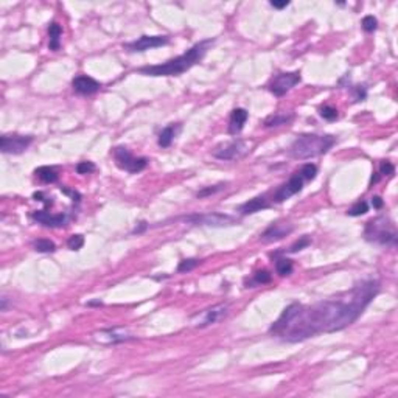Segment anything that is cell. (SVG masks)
Listing matches in <instances>:
<instances>
[{
	"instance_id": "obj_1",
	"label": "cell",
	"mask_w": 398,
	"mask_h": 398,
	"mask_svg": "<svg viewBox=\"0 0 398 398\" xmlns=\"http://www.w3.org/2000/svg\"><path fill=\"white\" fill-rule=\"evenodd\" d=\"M380 291V282L365 280L338 297L314 305L291 304L271 325L269 333L283 342H302L321 333H334L358 321Z\"/></svg>"
},
{
	"instance_id": "obj_2",
	"label": "cell",
	"mask_w": 398,
	"mask_h": 398,
	"mask_svg": "<svg viewBox=\"0 0 398 398\" xmlns=\"http://www.w3.org/2000/svg\"><path fill=\"white\" fill-rule=\"evenodd\" d=\"M213 44V39H207V41H201L195 44L192 49L187 50L184 54H181L178 58H173L170 61L163 62V64L157 66H146L139 69V73L146 75V76H179L184 72L190 70L195 64L201 61L209 47Z\"/></svg>"
},
{
	"instance_id": "obj_3",
	"label": "cell",
	"mask_w": 398,
	"mask_h": 398,
	"mask_svg": "<svg viewBox=\"0 0 398 398\" xmlns=\"http://www.w3.org/2000/svg\"><path fill=\"white\" fill-rule=\"evenodd\" d=\"M336 137L333 135H319V134H304L292 142L288 149V154L296 161H307L317 156H322L334 146Z\"/></svg>"
},
{
	"instance_id": "obj_4",
	"label": "cell",
	"mask_w": 398,
	"mask_h": 398,
	"mask_svg": "<svg viewBox=\"0 0 398 398\" xmlns=\"http://www.w3.org/2000/svg\"><path fill=\"white\" fill-rule=\"evenodd\" d=\"M365 240L378 244H397V232L386 218L378 217L370 219L364 229Z\"/></svg>"
},
{
	"instance_id": "obj_5",
	"label": "cell",
	"mask_w": 398,
	"mask_h": 398,
	"mask_svg": "<svg viewBox=\"0 0 398 398\" xmlns=\"http://www.w3.org/2000/svg\"><path fill=\"white\" fill-rule=\"evenodd\" d=\"M112 156H114V161H115V165L118 166L120 170H125L128 173H139L142 170L146 168L148 165V159L146 157H135L129 153L128 148L125 146H117L112 149Z\"/></svg>"
},
{
	"instance_id": "obj_6",
	"label": "cell",
	"mask_w": 398,
	"mask_h": 398,
	"mask_svg": "<svg viewBox=\"0 0 398 398\" xmlns=\"http://www.w3.org/2000/svg\"><path fill=\"white\" fill-rule=\"evenodd\" d=\"M185 222H192L196 226H212V227H222L235 224V218L224 213H196L184 218Z\"/></svg>"
},
{
	"instance_id": "obj_7",
	"label": "cell",
	"mask_w": 398,
	"mask_h": 398,
	"mask_svg": "<svg viewBox=\"0 0 398 398\" xmlns=\"http://www.w3.org/2000/svg\"><path fill=\"white\" fill-rule=\"evenodd\" d=\"M249 145L244 140H234L226 145L218 146L213 151V156L219 161H238L249 153Z\"/></svg>"
},
{
	"instance_id": "obj_8",
	"label": "cell",
	"mask_w": 398,
	"mask_h": 398,
	"mask_svg": "<svg viewBox=\"0 0 398 398\" xmlns=\"http://www.w3.org/2000/svg\"><path fill=\"white\" fill-rule=\"evenodd\" d=\"M300 72H286V73H278L269 84L271 93L275 97H283L286 92H289L296 84L300 83Z\"/></svg>"
},
{
	"instance_id": "obj_9",
	"label": "cell",
	"mask_w": 398,
	"mask_h": 398,
	"mask_svg": "<svg viewBox=\"0 0 398 398\" xmlns=\"http://www.w3.org/2000/svg\"><path fill=\"white\" fill-rule=\"evenodd\" d=\"M31 142H33V137L31 135H19V134H13V135H2L0 137V149L5 154H22L25 151Z\"/></svg>"
},
{
	"instance_id": "obj_10",
	"label": "cell",
	"mask_w": 398,
	"mask_h": 398,
	"mask_svg": "<svg viewBox=\"0 0 398 398\" xmlns=\"http://www.w3.org/2000/svg\"><path fill=\"white\" fill-rule=\"evenodd\" d=\"M170 39L166 36H142L137 41H132L125 45V49L128 52L137 53V52H146L149 49H156V47H162L168 44Z\"/></svg>"
},
{
	"instance_id": "obj_11",
	"label": "cell",
	"mask_w": 398,
	"mask_h": 398,
	"mask_svg": "<svg viewBox=\"0 0 398 398\" xmlns=\"http://www.w3.org/2000/svg\"><path fill=\"white\" fill-rule=\"evenodd\" d=\"M304 182L305 181L302 179L300 174L296 173L288 182H285V184L274 193V202H283V201H286V199H289L291 196L300 193L302 188H304Z\"/></svg>"
},
{
	"instance_id": "obj_12",
	"label": "cell",
	"mask_w": 398,
	"mask_h": 398,
	"mask_svg": "<svg viewBox=\"0 0 398 398\" xmlns=\"http://www.w3.org/2000/svg\"><path fill=\"white\" fill-rule=\"evenodd\" d=\"M31 218L35 221H37L39 224H42L45 227H61L66 226L69 217L66 213H59V215H50L49 212L45 210H37L31 213Z\"/></svg>"
},
{
	"instance_id": "obj_13",
	"label": "cell",
	"mask_w": 398,
	"mask_h": 398,
	"mask_svg": "<svg viewBox=\"0 0 398 398\" xmlns=\"http://www.w3.org/2000/svg\"><path fill=\"white\" fill-rule=\"evenodd\" d=\"M292 232V226L289 224H283V222H272L265 232L263 235H261V240L263 241H278V240H282V238H285L286 235H289Z\"/></svg>"
},
{
	"instance_id": "obj_14",
	"label": "cell",
	"mask_w": 398,
	"mask_h": 398,
	"mask_svg": "<svg viewBox=\"0 0 398 398\" xmlns=\"http://www.w3.org/2000/svg\"><path fill=\"white\" fill-rule=\"evenodd\" d=\"M72 86H73V90L78 92L79 95H90V93H95L97 90H100L101 84L97 81V79H93L90 76H76L73 81H72Z\"/></svg>"
},
{
	"instance_id": "obj_15",
	"label": "cell",
	"mask_w": 398,
	"mask_h": 398,
	"mask_svg": "<svg viewBox=\"0 0 398 398\" xmlns=\"http://www.w3.org/2000/svg\"><path fill=\"white\" fill-rule=\"evenodd\" d=\"M248 110L243 109V108H236L232 110V114H230V122H229V134L230 135H236L240 134L244 128L246 122H248Z\"/></svg>"
},
{
	"instance_id": "obj_16",
	"label": "cell",
	"mask_w": 398,
	"mask_h": 398,
	"mask_svg": "<svg viewBox=\"0 0 398 398\" xmlns=\"http://www.w3.org/2000/svg\"><path fill=\"white\" fill-rule=\"evenodd\" d=\"M227 314V305H217L212 307L209 309H205L201 316V321H199L196 325L198 327H207V325H212L215 322H218L219 319H222Z\"/></svg>"
},
{
	"instance_id": "obj_17",
	"label": "cell",
	"mask_w": 398,
	"mask_h": 398,
	"mask_svg": "<svg viewBox=\"0 0 398 398\" xmlns=\"http://www.w3.org/2000/svg\"><path fill=\"white\" fill-rule=\"evenodd\" d=\"M269 205L271 204L265 196H255L238 207V212H240L241 215H252V213L261 212L265 209H269Z\"/></svg>"
},
{
	"instance_id": "obj_18",
	"label": "cell",
	"mask_w": 398,
	"mask_h": 398,
	"mask_svg": "<svg viewBox=\"0 0 398 398\" xmlns=\"http://www.w3.org/2000/svg\"><path fill=\"white\" fill-rule=\"evenodd\" d=\"M61 35H62V28H61L59 23H56V22L50 23V27H49V36H50L49 47H50V50H53V52L59 50V45H61Z\"/></svg>"
},
{
	"instance_id": "obj_19",
	"label": "cell",
	"mask_w": 398,
	"mask_h": 398,
	"mask_svg": "<svg viewBox=\"0 0 398 398\" xmlns=\"http://www.w3.org/2000/svg\"><path fill=\"white\" fill-rule=\"evenodd\" d=\"M174 137H176V126H174V125L166 126V128H163L161 131V134H159V140H157L159 146L168 148L171 143H173Z\"/></svg>"
},
{
	"instance_id": "obj_20",
	"label": "cell",
	"mask_w": 398,
	"mask_h": 398,
	"mask_svg": "<svg viewBox=\"0 0 398 398\" xmlns=\"http://www.w3.org/2000/svg\"><path fill=\"white\" fill-rule=\"evenodd\" d=\"M35 174L45 184H53V182L58 181V173L54 171V168H50V166H39Z\"/></svg>"
},
{
	"instance_id": "obj_21",
	"label": "cell",
	"mask_w": 398,
	"mask_h": 398,
	"mask_svg": "<svg viewBox=\"0 0 398 398\" xmlns=\"http://www.w3.org/2000/svg\"><path fill=\"white\" fill-rule=\"evenodd\" d=\"M294 115H286V114H275L271 115L265 120V126L266 128H272V126H280V125H288L292 122Z\"/></svg>"
},
{
	"instance_id": "obj_22",
	"label": "cell",
	"mask_w": 398,
	"mask_h": 398,
	"mask_svg": "<svg viewBox=\"0 0 398 398\" xmlns=\"http://www.w3.org/2000/svg\"><path fill=\"white\" fill-rule=\"evenodd\" d=\"M275 271L278 275H289L292 272V261L289 258H278L275 261Z\"/></svg>"
},
{
	"instance_id": "obj_23",
	"label": "cell",
	"mask_w": 398,
	"mask_h": 398,
	"mask_svg": "<svg viewBox=\"0 0 398 398\" xmlns=\"http://www.w3.org/2000/svg\"><path fill=\"white\" fill-rule=\"evenodd\" d=\"M33 248H35V251L42 252V253H49V252L56 251V246H54V243L50 241V240H45V238H39V240H36L33 243Z\"/></svg>"
},
{
	"instance_id": "obj_24",
	"label": "cell",
	"mask_w": 398,
	"mask_h": 398,
	"mask_svg": "<svg viewBox=\"0 0 398 398\" xmlns=\"http://www.w3.org/2000/svg\"><path fill=\"white\" fill-rule=\"evenodd\" d=\"M367 212H369V204L365 201H358L356 204L350 207L347 215H350V217H361V215L367 213Z\"/></svg>"
},
{
	"instance_id": "obj_25",
	"label": "cell",
	"mask_w": 398,
	"mask_h": 398,
	"mask_svg": "<svg viewBox=\"0 0 398 398\" xmlns=\"http://www.w3.org/2000/svg\"><path fill=\"white\" fill-rule=\"evenodd\" d=\"M299 174H300L304 181H313L316 178V174H317V166L314 163H305L300 168Z\"/></svg>"
},
{
	"instance_id": "obj_26",
	"label": "cell",
	"mask_w": 398,
	"mask_h": 398,
	"mask_svg": "<svg viewBox=\"0 0 398 398\" xmlns=\"http://www.w3.org/2000/svg\"><path fill=\"white\" fill-rule=\"evenodd\" d=\"M103 333L108 334V342H123V341L132 339L131 334H125V333H120V334H118L117 330H105Z\"/></svg>"
},
{
	"instance_id": "obj_27",
	"label": "cell",
	"mask_w": 398,
	"mask_h": 398,
	"mask_svg": "<svg viewBox=\"0 0 398 398\" xmlns=\"http://www.w3.org/2000/svg\"><path fill=\"white\" fill-rule=\"evenodd\" d=\"M272 280V274L269 272L266 269H261V271H257L255 274H253V282L257 285H266Z\"/></svg>"
},
{
	"instance_id": "obj_28",
	"label": "cell",
	"mask_w": 398,
	"mask_h": 398,
	"mask_svg": "<svg viewBox=\"0 0 398 398\" xmlns=\"http://www.w3.org/2000/svg\"><path fill=\"white\" fill-rule=\"evenodd\" d=\"M201 261L196 260V258H187V260H182L179 266H178V271L179 272H190V271H193Z\"/></svg>"
},
{
	"instance_id": "obj_29",
	"label": "cell",
	"mask_w": 398,
	"mask_h": 398,
	"mask_svg": "<svg viewBox=\"0 0 398 398\" xmlns=\"http://www.w3.org/2000/svg\"><path fill=\"white\" fill-rule=\"evenodd\" d=\"M319 114H321V117L324 118V120H328V122H334L339 115L338 109L333 108V106H324Z\"/></svg>"
},
{
	"instance_id": "obj_30",
	"label": "cell",
	"mask_w": 398,
	"mask_h": 398,
	"mask_svg": "<svg viewBox=\"0 0 398 398\" xmlns=\"http://www.w3.org/2000/svg\"><path fill=\"white\" fill-rule=\"evenodd\" d=\"M67 246L70 251H79L84 246V236L83 235H72L67 240Z\"/></svg>"
},
{
	"instance_id": "obj_31",
	"label": "cell",
	"mask_w": 398,
	"mask_h": 398,
	"mask_svg": "<svg viewBox=\"0 0 398 398\" xmlns=\"http://www.w3.org/2000/svg\"><path fill=\"white\" fill-rule=\"evenodd\" d=\"M311 244V238L309 236H302L300 240H297L296 243H294L291 248H289V252L291 253H296V252H299V251H302V249H305V248H308V246Z\"/></svg>"
},
{
	"instance_id": "obj_32",
	"label": "cell",
	"mask_w": 398,
	"mask_h": 398,
	"mask_svg": "<svg viewBox=\"0 0 398 398\" xmlns=\"http://www.w3.org/2000/svg\"><path fill=\"white\" fill-rule=\"evenodd\" d=\"M378 27V20L377 18H373V16H365L362 19V28L364 31H367V33H372V31H375Z\"/></svg>"
},
{
	"instance_id": "obj_33",
	"label": "cell",
	"mask_w": 398,
	"mask_h": 398,
	"mask_svg": "<svg viewBox=\"0 0 398 398\" xmlns=\"http://www.w3.org/2000/svg\"><path fill=\"white\" fill-rule=\"evenodd\" d=\"M222 188H226V184H218V185H213V187H209V188H202L201 192L196 193V196L198 198H205V196H209V195H215V193L221 192Z\"/></svg>"
},
{
	"instance_id": "obj_34",
	"label": "cell",
	"mask_w": 398,
	"mask_h": 398,
	"mask_svg": "<svg viewBox=\"0 0 398 398\" xmlns=\"http://www.w3.org/2000/svg\"><path fill=\"white\" fill-rule=\"evenodd\" d=\"M394 173H395V166L389 161H383L380 163V174H381V176H392Z\"/></svg>"
},
{
	"instance_id": "obj_35",
	"label": "cell",
	"mask_w": 398,
	"mask_h": 398,
	"mask_svg": "<svg viewBox=\"0 0 398 398\" xmlns=\"http://www.w3.org/2000/svg\"><path fill=\"white\" fill-rule=\"evenodd\" d=\"M76 171L79 174H89L92 171H95V165L89 161H84V162H79L76 165Z\"/></svg>"
},
{
	"instance_id": "obj_36",
	"label": "cell",
	"mask_w": 398,
	"mask_h": 398,
	"mask_svg": "<svg viewBox=\"0 0 398 398\" xmlns=\"http://www.w3.org/2000/svg\"><path fill=\"white\" fill-rule=\"evenodd\" d=\"M353 97L356 101H362L365 98V95H367V90H365V87L364 86H356L353 87Z\"/></svg>"
},
{
	"instance_id": "obj_37",
	"label": "cell",
	"mask_w": 398,
	"mask_h": 398,
	"mask_svg": "<svg viewBox=\"0 0 398 398\" xmlns=\"http://www.w3.org/2000/svg\"><path fill=\"white\" fill-rule=\"evenodd\" d=\"M383 199H381L380 196H373L372 198V205H373V209H381L383 207Z\"/></svg>"
},
{
	"instance_id": "obj_38",
	"label": "cell",
	"mask_w": 398,
	"mask_h": 398,
	"mask_svg": "<svg viewBox=\"0 0 398 398\" xmlns=\"http://www.w3.org/2000/svg\"><path fill=\"white\" fill-rule=\"evenodd\" d=\"M271 5H272L274 8H278V10H282V8H286V6H288L289 2H288V0H285V2H274V0H272V2H271Z\"/></svg>"
},
{
	"instance_id": "obj_39",
	"label": "cell",
	"mask_w": 398,
	"mask_h": 398,
	"mask_svg": "<svg viewBox=\"0 0 398 398\" xmlns=\"http://www.w3.org/2000/svg\"><path fill=\"white\" fill-rule=\"evenodd\" d=\"M145 229H146V222H140V227H139V229H137V227H135V230H134V234H140V232H142V230H145Z\"/></svg>"
}]
</instances>
